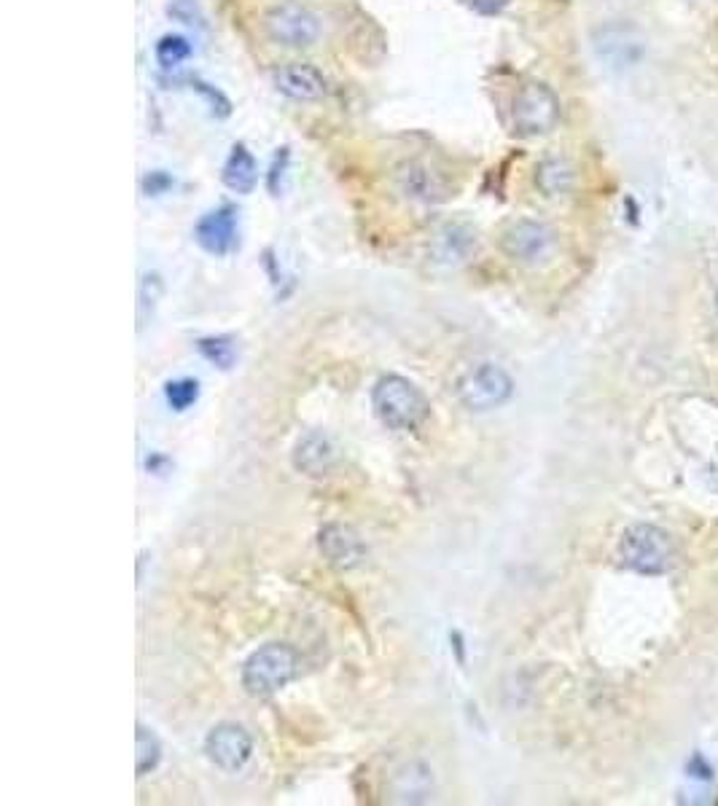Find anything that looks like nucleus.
Wrapping results in <instances>:
<instances>
[{"mask_svg": "<svg viewBox=\"0 0 718 806\" xmlns=\"http://www.w3.org/2000/svg\"><path fill=\"white\" fill-rule=\"evenodd\" d=\"M294 466L307 476H326L337 466V447L320 431H309L294 447Z\"/></svg>", "mask_w": 718, "mask_h": 806, "instance_id": "nucleus-16", "label": "nucleus"}, {"mask_svg": "<svg viewBox=\"0 0 718 806\" xmlns=\"http://www.w3.org/2000/svg\"><path fill=\"white\" fill-rule=\"evenodd\" d=\"M173 186H175L173 175H167L164 170H154V173H149L143 178V192L149 194V197H160V194H167Z\"/></svg>", "mask_w": 718, "mask_h": 806, "instance_id": "nucleus-26", "label": "nucleus"}, {"mask_svg": "<svg viewBox=\"0 0 718 806\" xmlns=\"http://www.w3.org/2000/svg\"><path fill=\"white\" fill-rule=\"evenodd\" d=\"M162 761V744L160 739L151 734L149 729L138 726V777H145L149 772H154Z\"/></svg>", "mask_w": 718, "mask_h": 806, "instance_id": "nucleus-21", "label": "nucleus"}, {"mask_svg": "<svg viewBox=\"0 0 718 806\" xmlns=\"http://www.w3.org/2000/svg\"><path fill=\"white\" fill-rule=\"evenodd\" d=\"M167 17H173L181 24H203V11L197 0H170Z\"/></svg>", "mask_w": 718, "mask_h": 806, "instance_id": "nucleus-25", "label": "nucleus"}, {"mask_svg": "<svg viewBox=\"0 0 718 806\" xmlns=\"http://www.w3.org/2000/svg\"><path fill=\"white\" fill-rule=\"evenodd\" d=\"M272 84H275L280 95H285L289 100L296 102L324 100L328 91V81L324 73L307 63H291L275 67V70H272Z\"/></svg>", "mask_w": 718, "mask_h": 806, "instance_id": "nucleus-12", "label": "nucleus"}, {"mask_svg": "<svg viewBox=\"0 0 718 806\" xmlns=\"http://www.w3.org/2000/svg\"><path fill=\"white\" fill-rule=\"evenodd\" d=\"M289 164H291V149L289 145H283V149H278L275 159H272L270 175H266V188H270L275 197L283 192V181H285V173H289Z\"/></svg>", "mask_w": 718, "mask_h": 806, "instance_id": "nucleus-24", "label": "nucleus"}, {"mask_svg": "<svg viewBox=\"0 0 718 806\" xmlns=\"http://www.w3.org/2000/svg\"><path fill=\"white\" fill-rule=\"evenodd\" d=\"M205 753L224 772H240L253 755V739L242 726L218 723L205 739Z\"/></svg>", "mask_w": 718, "mask_h": 806, "instance_id": "nucleus-10", "label": "nucleus"}, {"mask_svg": "<svg viewBox=\"0 0 718 806\" xmlns=\"http://www.w3.org/2000/svg\"><path fill=\"white\" fill-rule=\"evenodd\" d=\"M501 248L511 261L525 266H538L550 261L557 250V235L552 226L522 218L509 224L501 235Z\"/></svg>", "mask_w": 718, "mask_h": 806, "instance_id": "nucleus-7", "label": "nucleus"}, {"mask_svg": "<svg viewBox=\"0 0 718 806\" xmlns=\"http://www.w3.org/2000/svg\"><path fill=\"white\" fill-rule=\"evenodd\" d=\"M192 44L184 39V35H162L160 41H156L154 46V57L156 63H160L164 70H173V67H178L181 63H186L188 57H192Z\"/></svg>", "mask_w": 718, "mask_h": 806, "instance_id": "nucleus-19", "label": "nucleus"}, {"mask_svg": "<svg viewBox=\"0 0 718 806\" xmlns=\"http://www.w3.org/2000/svg\"><path fill=\"white\" fill-rule=\"evenodd\" d=\"M371 406H374L377 417L388 427H393V431H412L428 414V403H425L423 393L410 380H404L399 374L382 377L374 384Z\"/></svg>", "mask_w": 718, "mask_h": 806, "instance_id": "nucleus-3", "label": "nucleus"}, {"mask_svg": "<svg viewBox=\"0 0 718 806\" xmlns=\"http://www.w3.org/2000/svg\"><path fill=\"white\" fill-rule=\"evenodd\" d=\"M164 399H167L170 409L175 412H186L199 399V382L197 380H173L164 388Z\"/></svg>", "mask_w": 718, "mask_h": 806, "instance_id": "nucleus-22", "label": "nucleus"}, {"mask_svg": "<svg viewBox=\"0 0 718 806\" xmlns=\"http://www.w3.org/2000/svg\"><path fill=\"white\" fill-rule=\"evenodd\" d=\"M221 181L235 194H251L255 188V183H259V164H255V156L248 151L246 143L232 145V154L224 162Z\"/></svg>", "mask_w": 718, "mask_h": 806, "instance_id": "nucleus-17", "label": "nucleus"}, {"mask_svg": "<svg viewBox=\"0 0 718 806\" xmlns=\"http://www.w3.org/2000/svg\"><path fill=\"white\" fill-rule=\"evenodd\" d=\"M619 559L641 576H662L673 567L675 548L671 535L654 524H632L619 537Z\"/></svg>", "mask_w": 718, "mask_h": 806, "instance_id": "nucleus-2", "label": "nucleus"}, {"mask_svg": "<svg viewBox=\"0 0 718 806\" xmlns=\"http://www.w3.org/2000/svg\"><path fill=\"white\" fill-rule=\"evenodd\" d=\"M559 121V97L544 81H527L511 102V127L520 138L550 134Z\"/></svg>", "mask_w": 718, "mask_h": 806, "instance_id": "nucleus-5", "label": "nucleus"}, {"mask_svg": "<svg viewBox=\"0 0 718 806\" xmlns=\"http://www.w3.org/2000/svg\"><path fill=\"white\" fill-rule=\"evenodd\" d=\"M574 181L576 170L565 156H546L535 167V186H538V192L544 197H563V194H568L574 188Z\"/></svg>", "mask_w": 718, "mask_h": 806, "instance_id": "nucleus-18", "label": "nucleus"}, {"mask_svg": "<svg viewBox=\"0 0 718 806\" xmlns=\"http://www.w3.org/2000/svg\"><path fill=\"white\" fill-rule=\"evenodd\" d=\"M199 352L216 363L218 369H232L235 358H237V347L229 336H208V339H199L197 341Z\"/></svg>", "mask_w": 718, "mask_h": 806, "instance_id": "nucleus-20", "label": "nucleus"}, {"mask_svg": "<svg viewBox=\"0 0 718 806\" xmlns=\"http://www.w3.org/2000/svg\"><path fill=\"white\" fill-rule=\"evenodd\" d=\"M592 44L608 67H632L643 57V39L630 24H606L595 33Z\"/></svg>", "mask_w": 718, "mask_h": 806, "instance_id": "nucleus-11", "label": "nucleus"}, {"mask_svg": "<svg viewBox=\"0 0 718 806\" xmlns=\"http://www.w3.org/2000/svg\"><path fill=\"white\" fill-rule=\"evenodd\" d=\"M391 181L401 197L417 202V205H439V202L449 199L447 181H444L434 167H428L425 162H417V159L401 162L399 167L393 170Z\"/></svg>", "mask_w": 718, "mask_h": 806, "instance_id": "nucleus-8", "label": "nucleus"}, {"mask_svg": "<svg viewBox=\"0 0 718 806\" xmlns=\"http://www.w3.org/2000/svg\"><path fill=\"white\" fill-rule=\"evenodd\" d=\"M460 403L471 412H492V409L503 406L514 393V382L501 366L496 363H477L460 374L458 384H455Z\"/></svg>", "mask_w": 718, "mask_h": 806, "instance_id": "nucleus-6", "label": "nucleus"}, {"mask_svg": "<svg viewBox=\"0 0 718 806\" xmlns=\"http://www.w3.org/2000/svg\"><path fill=\"white\" fill-rule=\"evenodd\" d=\"M266 39L285 48H309L320 39V20L302 0H270L261 11Z\"/></svg>", "mask_w": 718, "mask_h": 806, "instance_id": "nucleus-1", "label": "nucleus"}, {"mask_svg": "<svg viewBox=\"0 0 718 806\" xmlns=\"http://www.w3.org/2000/svg\"><path fill=\"white\" fill-rule=\"evenodd\" d=\"M434 772L420 761L401 763L388 783V796L395 804H428L434 802Z\"/></svg>", "mask_w": 718, "mask_h": 806, "instance_id": "nucleus-13", "label": "nucleus"}, {"mask_svg": "<svg viewBox=\"0 0 718 806\" xmlns=\"http://www.w3.org/2000/svg\"><path fill=\"white\" fill-rule=\"evenodd\" d=\"M477 231L468 224H444L431 242V259L442 266H460L477 253Z\"/></svg>", "mask_w": 718, "mask_h": 806, "instance_id": "nucleus-14", "label": "nucleus"}, {"mask_svg": "<svg viewBox=\"0 0 718 806\" xmlns=\"http://www.w3.org/2000/svg\"><path fill=\"white\" fill-rule=\"evenodd\" d=\"M194 240L210 255H229L240 240V213L235 205H221L205 213L194 226Z\"/></svg>", "mask_w": 718, "mask_h": 806, "instance_id": "nucleus-9", "label": "nucleus"}, {"mask_svg": "<svg viewBox=\"0 0 718 806\" xmlns=\"http://www.w3.org/2000/svg\"><path fill=\"white\" fill-rule=\"evenodd\" d=\"M716 304H718V293H716Z\"/></svg>", "mask_w": 718, "mask_h": 806, "instance_id": "nucleus-28", "label": "nucleus"}, {"mask_svg": "<svg viewBox=\"0 0 718 806\" xmlns=\"http://www.w3.org/2000/svg\"><path fill=\"white\" fill-rule=\"evenodd\" d=\"M320 554L328 559V565L339 567V570H350V567L361 565V559L367 557V546L358 537L352 527H345V524H326L318 535Z\"/></svg>", "mask_w": 718, "mask_h": 806, "instance_id": "nucleus-15", "label": "nucleus"}, {"mask_svg": "<svg viewBox=\"0 0 718 806\" xmlns=\"http://www.w3.org/2000/svg\"><path fill=\"white\" fill-rule=\"evenodd\" d=\"M460 3L479 17H498L503 9H507L511 0H460Z\"/></svg>", "mask_w": 718, "mask_h": 806, "instance_id": "nucleus-27", "label": "nucleus"}, {"mask_svg": "<svg viewBox=\"0 0 718 806\" xmlns=\"http://www.w3.org/2000/svg\"><path fill=\"white\" fill-rule=\"evenodd\" d=\"M188 84H192V89H197L205 100H208L213 116H218V119H227V116L232 113V102H229V97L224 95V91H218L216 87H210V84H205L203 78H188Z\"/></svg>", "mask_w": 718, "mask_h": 806, "instance_id": "nucleus-23", "label": "nucleus"}, {"mask_svg": "<svg viewBox=\"0 0 718 806\" xmlns=\"http://www.w3.org/2000/svg\"><path fill=\"white\" fill-rule=\"evenodd\" d=\"M300 672V656L291 645L270 643L259 649L242 667V688L253 696H272L289 686Z\"/></svg>", "mask_w": 718, "mask_h": 806, "instance_id": "nucleus-4", "label": "nucleus"}]
</instances>
